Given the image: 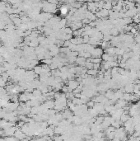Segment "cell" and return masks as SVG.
Listing matches in <instances>:
<instances>
[{
  "mask_svg": "<svg viewBox=\"0 0 140 141\" xmlns=\"http://www.w3.org/2000/svg\"><path fill=\"white\" fill-rule=\"evenodd\" d=\"M88 9H89L90 11L95 12V11H96V4H95V3H89V4H88Z\"/></svg>",
  "mask_w": 140,
  "mask_h": 141,
  "instance_id": "cell-1",
  "label": "cell"
},
{
  "mask_svg": "<svg viewBox=\"0 0 140 141\" xmlns=\"http://www.w3.org/2000/svg\"><path fill=\"white\" fill-rule=\"evenodd\" d=\"M87 106L88 107H93L95 106V102L93 101H91V102H89L88 103H87Z\"/></svg>",
  "mask_w": 140,
  "mask_h": 141,
  "instance_id": "cell-5",
  "label": "cell"
},
{
  "mask_svg": "<svg viewBox=\"0 0 140 141\" xmlns=\"http://www.w3.org/2000/svg\"><path fill=\"white\" fill-rule=\"evenodd\" d=\"M68 12V8H67V7H61V9H60V13L62 14V15H65Z\"/></svg>",
  "mask_w": 140,
  "mask_h": 141,
  "instance_id": "cell-3",
  "label": "cell"
},
{
  "mask_svg": "<svg viewBox=\"0 0 140 141\" xmlns=\"http://www.w3.org/2000/svg\"><path fill=\"white\" fill-rule=\"evenodd\" d=\"M87 73L91 76H95L98 73V71H96L95 69H90V70H87Z\"/></svg>",
  "mask_w": 140,
  "mask_h": 141,
  "instance_id": "cell-2",
  "label": "cell"
},
{
  "mask_svg": "<svg viewBox=\"0 0 140 141\" xmlns=\"http://www.w3.org/2000/svg\"><path fill=\"white\" fill-rule=\"evenodd\" d=\"M29 141H35V140H30Z\"/></svg>",
  "mask_w": 140,
  "mask_h": 141,
  "instance_id": "cell-6",
  "label": "cell"
},
{
  "mask_svg": "<svg viewBox=\"0 0 140 141\" xmlns=\"http://www.w3.org/2000/svg\"><path fill=\"white\" fill-rule=\"evenodd\" d=\"M83 40L84 43H87V42H89V40H90V36H84Z\"/></svg>",
  "mask_w": 140,
  "mask_h": 141,
  "instance_id": "cell-4",
  "label": "cell"
}]
</instances>
